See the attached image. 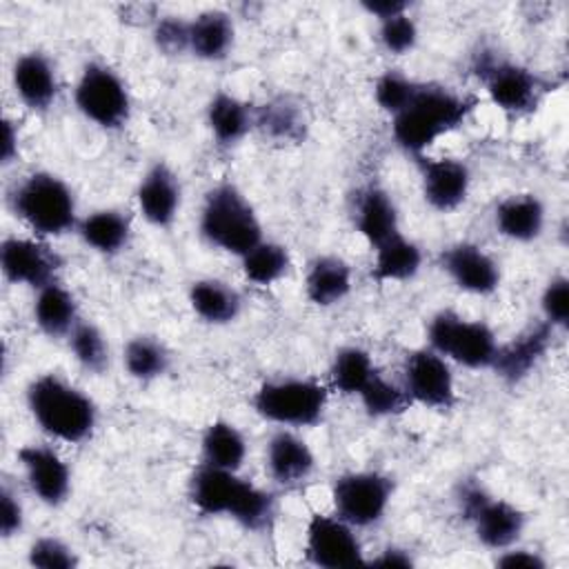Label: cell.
I'll return each instance as SVG.
<instances>
[{"label": "cell", "mask_w": 569, "mask_h": 569, "mask_svg": "<svg viewBox=\"0 0 569 569\" xmlns=\"http://www.w3.org/2000/svg\"><path fill=\"white\" fill-rule=\"evenodd\" d=\"M191 507L207 518H229L251 533L273 527L278 498L269 489L242 478L238 471L200 462L187 480Z\"/></svg>", "instance_id": "1"}, {"label": "cell", "mask_w": 569, "mask_h": 569, "mask_svg": "<svg viewBox=\"0 0 569 569\" xmlns=\"http://www.w3.org/2000/svg\"><path fill=\"white\" fill-rule=\"evenodd\" d=\"M473 107V98L460 96L442 84L420 82L411 102L391 116V138L398 149L416 160L442 136L456 131L469 118Z\"/></svg>", "instance_id": "2"}, {"label": "cell", "mask_w": 569, "mask_h": 569, "mask_svg": "<svg viewBox=\"0 0 569 569\" xmlns=\"http://www.w3.org/2000/svg\"><path fill=\"white\" fill-rule=\"evenodd\" d=\"M24 400L31 420L58 442L80 445L98 427L93 398L60 373L47 371L36 376L24 389Z\"/></svg>", "instance_id": "3"}, {"label": "cell", "mask_w": 569, "mask_h": 569, "mask_svg": "<svg viewBox=\"0 0 569 569\" xmlns=\"http://www.w3.org/2000/svg\"><path fill=\"white\" fill-rule=\"evenodd\" d=\"M13 216L36 238H60L80 222L78 200L69 182L51 171H31L9 193Z\"/></svg>", "instance_id": "4"}, {"label": "cell", "mask_w": 569, "mask_h": 569, "mask_svg": "<svg viewBox=\"0 0 569 569\" xmlns=\"http://www.w3.org/2000/svg\"><path fill=\"white\" fill-rule=\"evenodd\" d=\"M200 238L238 260L262 240V222L249 198L233 182L213 184L198 213Z\"/></svg>", "instance_id": "5"}, {"label": "cell", "mask_w": 569, "mask_h": 569, "mask_svg": "<svg viewBox=\"0 0 569 569\" xmlns=\"http://www.w3.org/2000/svg\"><path fill=\"white\" fill-rule=\"evenodd\" d=\"M329 405V389L316 378L280 376L258 385L251 396L253 411L278 427L309 429L322 422Z\"/></svg>", "instance_id": "6"}, {"label": "cell", "mask_w": 569, "mask_h": 569, "mask_svg": "<svg viewBox=\"0 0 569 569\" xmlns=\"http://www.w3.org/2000/svg\"><path fill=\"white\" fill-rule=\"evenodd\" d=\"M456 505L476 540L489 551L518 545L527 529V513L518 505L489 493L478 480H462L458 485Z\"/></svg>", "instance_id": "7"}, {"label": "cell", "mask_w": 569, "mask_h": 569, "mask_svg": "<svg viewBox=\"0 0 569 569\" xmlns=\"http://www.w3.org/2000/svg\"><path fill=\"white\" fill-rule=\"evenodd\" d=\"M498 345L496 331L485 320L453 309H440L427 322V347L465 369H491Z\"/></svg>", "instance_id": "8"}, {"label": "cell", "mask_w": 569, "mask_h": 569, "mask_svg": "<svg viewBox=\"0 0 569 569\" xmlns=\"http://www.w3.org/2000/svg\"><path fill=\"white\" fill-rule=\"evenodd\" d=\"M73 104L84 120L118 131L131 118V93L122 76L100 60H89L80 69L73 87Z\"/></svg>", "instance_id": "9"}, {"label": "cell", "mask_w": 569, "mask_h": 569, "mask_svg": "<svg viewBox=\"0 0 569 569\" xmlns=\"http://www.w3.org/2000/svg\"><path fill=\"white\" fill-rule=\"evenodd\" d=\"M333 513L356 529H369L385 520L393 498V480L376 469H353L333 478Z\"/></svg>", "instance_id": "10"}, {"label": "cell", "mask_w": 569, "mask_h": 569, "mask_svg": "<svg viewBox=\"0 0 569 569\" xmlns=\"http://www.w3.org/2000/svg\"><path fill=\"white\" fill-rule=\"evenodd\" d=\"M473 71L485 84L489 100L507 116L531 113L542 100L545 82L525 64L482 51L476 56Z\"/></svg>", "instance_id": "11"}, {"label": "cell", "mask_w": 569, "mask_h": 569, "mask_svg": "<svg viewBox=\"0 0 569 569\" xmlns=\"http://www.w3.org/2000/svg\"><path fill=\"white\" fill-rule=\"evenodd\" d=\"M305 556L320 569H353L367 565L356 527L336 513H309L305 525Z\"/></svg>", "instance_id": "12"}, {"label": "cell", "mask_w": 569, "mask_h": 569, "mask_svg": "<svg viewBox=\"0 0 569 569\" xmlns=\"http://www.w3.org/2000/svg\"><path fill=\"white\" fill-rule=\"evenodd\" d=\"M402 389L411 405L447 411L458 402L451 362L431 347L407 351L402 360Z\"/></svg>", "instance_id": "13"}, {"label": "cell", "mask_w": 569, "mask_h": 569, "mask_svg": "<svg viewBox=\"0 0 569 569\" xmlns=\"http://www.w3.org/2000/svg\"><path fill=\"white\" fill-rule=\"evenodd\" d=\"M0 269L7 282L38 291L58 280L62 258L42 238L7 236L0 242Z\"/></svg>", "instance_id": "14"}, {"label": "cell", "mask_w": 569, "mask_h": 569, "mask_svg": "<svg viewBox=\"0 0 569 569\" xmlns=\"http://www.w3.org/2000/svg\"><path fill=\"white\" fill-rule=\"evenodd\" d=\"M24 482L44 507H62L71 496V469L67 460L47 442H29L18 451Z\"/></svg>", "instance_id": "15"}, {"label": "cell", "mask_w": 569, "mask_h": 569, "mask_svg": "<svg viewBox=\"0 0 569 569\" xmlns=\"http://www.w3.org/2000/svg\"><path fill=\"white\" fill-rule=\"evenodd\" d=\"M438 264L460 291L471 296H491L502 280L498 260L485 247L469 240L445 247Z\"/></svg>", "instance_id": "16"}, {"label": "cell", "mask_w": 569, "mask_h": 569, "mask_svg": "<svg viewBox=\"0 0 569 569\" xmlns=\"http://www.w3.org/2000/svg\"><path fill=\"white\" fill-rule=\"evenodd\" d=\"M420 193L427 207L438 213H451L465 204L471 189V169L458 158L420 156Z\"/></svg>", "instance_id": "17"}, {"label": "cell", "mask_w": 569, "mask_h": 569, "mask_svg": "<svg viewBox=\"0 0 569 569\" xmlns=\"http://www.w3.org/2000/svg\"><path fill=\"white\" fill-rule=\"evenodd\" d=\"M264 471L282 489L300 487L316 471V453L298 429L278 427L264 445Z\"/></svg>", "instance_id": "18"}, {"label": "cell", "mask_w": 569, "mask_h": 569, "mask_svg": "<svg viewBox=\"0 0 569 569\" xmlns=\"http://www.w3.org/2000/svg\"><path fill=\"white\" fill-rule=\"evenodd\" d=\"M136 204L147 224L169 229L182 207V184L178 173L164 160H156L142 173L136 187Z\"/></svg>", "instance_id": "19"}, {"label": "cell", "mask_w": 569, "mask_h": 569, "mask_svg": "<svg viewBox=\"0 0 569 569\" xmlns=\"http://www.w3.org/2000/svg\"><path fill=\"white\" fill-rule=\"evenodd\" d=\"M553 333L556 331L542 320L527 327L525 331L513 336L509 342L498 345L496 358L491 362V371L505 385H520L525 378L533 373V369L547 356Z\"/></svg>", "instance_id": "20"}, {"label": "cell", "mask_w": 569, "mask_h": 569, "mask_svg": "<svg viewBox=\"0 0 569 569\" xmlns=\"http://www.w3.org/2000/svg\"><path fill=\"white\" fill-rule=\"evenodd\" d=\"M11 87L16 98L36 113H47L58 100V73L42 51H24L13 60Z\"/></svg>", "instance_id": "21"}, {"label": "cell", "mask_w": 569, "mask_h": 569, "mask_svg": "<svg viewBox=\"0 0 569 569\" xmlns=\"http://www.w3.org/2000/svg\"><path fill=\"white\" fill-rule=\"evenodd\" d=\"M353 227L371 249L400 231V211L382 184H367L353 198Z\"/></svg>", "instance_id": "22"}, {"label": "cell", "mask_w": 569, "mask_h": 569, "mask_svg": "<svg viewBox=\"0 0 569 569\" xmlns=\"http://www.w3.org/2000/svg\"><path fill=\"white\" fill-rule=\"evenodd\" d=\"M547 224V207L536 193H511L493 209L496 231L511 242H533Z\"/></svg>", "instance_id": "23"}, {"label": "cell", "mask_w": 569, "mask_h": 569, "mask_svg": "<svg viewBox=\"0 0 569 569\" xmlns=\"http://www.w3.org/2000/svg\"><path fill=\"white\" fill-rule=\"evenodd\" d=\"M207 129L218 147L231 149L256 129V107L229 91H216L204 107Z\"/></svg>", "instance_id": "24"}, {"label": "cell", "mask_w": 569, "mask_h": 569, "mask_svg": "<svg viewBox=\"0 0 569 569\" xmlns=\"http://www.w3.org/2000/svg\"><path fill=\"white\" fill-rule=\"evenodd\" d=\"M302 287H305V296L311 305H316L320 309L336 307L353 289L351 264L336 253L316 256L307 262Z\"/></svg>", "instance_id": "25"}, {"label": "cell", "mask_w": 569, "mask_h": 569, "mask_svg": "<svg viewBox=\"0 0 569 569\" xmlns=\"http://www.w3.org/2000/svg\"><path fill=\"white\" fill-rule=\"evenodd\" d=\"M236 24L224 9H204L189 18V53L202 62H222L233 51Z\"/></svg>", "instance_id": "26"}, {"label": "cell", "mask_w": 569, "mask_h": 569, "mask_svg": "<svg viewBox=\"0 0 569 569\" xmlns=\"http://www.w3.org/2000/svg\"><path fill=\"white\" fill-rule=\"evenodd\" d=\"M31 318L38 331L51 340H67L73 327L82 320L76 296L60 280L36 291Z\"/></svg>", "instance_id": "27"}, {"label": "cell", "mask_w": 569, "mask_h": 569, "mask_svg": "<svg viewBox=\"0 0 569 569\" xmlns=\"http://www.w3.org/2000/svg\"><path fill=\"white\" fill-rule=\"evenodd\" d=\"M78 238L98 256L111 258L122 253L131 240V218L122 209L102 207L80 216L76 227Z\"/></svg>", "instance_id": "28"}, {"label": "cell", "mask_w": 569, "mask_h": 569, "mask_svg": "<svg viewBox=\"0 0 569 569\" xmlns=\"http://www.w3.org/2000/svg\"><path fill=\"white\" fill-rule=\"evenodd\" d=\"M187 300L193 316L213 327H224L236 322L244 307L242 293L220 278L193 280L189 284Z\"/></svg>", "instance_id": "29"}, {"label": "cell", "mask_w": 569, "mask_h": 569, "mask_svg": "<svg viewBox=\"0 0 569 569\" xmlns=\"http://www.w3.org/2000/svg\"><path fill=\"white\" fill-rule=\"evenodd\" d=\"M422 262L425 253L420 244L398 231L373 249L371 278L376 282H407L420 273Z\"/></svg>", "instance_id": "30"}, {"label": "cell", "mask_w": 569, "mask_h": 569, "mask_svg": "<svg viewBox=\"0 0 569 569\" xmlns=\"http://www.w3.org/2000/svg\"><path fill=\"white\" fill-rule=\"evenodd\" d=\"M247 438L231 420L218 418L209 422L200 436V462L204 465L240 471L247 460Z\"/></svg>", "instance_id": "31"}, {"label": "cell", "mask_w": 569, "mask_h": 569, "mask_svg": "<svg viewBox=\"0 0 569 569\" xmlns=\"http://www.w3.org/2000/svg\"><path fill=\"white\" fill-rule=\"evenodd\" d=\"M169 347L151 333H138L122 347V365L129 378L138 382H153L171 369Z\"/></svg>", "instance_id": "32"}, {"label": "cell", "mask_w": 569, "mask_h": 569, "mask_svg": "<svg viewBox=\"0 0 569 569\" xmlns=\"http://www.w3.org/2000/svg\"><path fill=\"white\" fill-rule=\"evenodd\" d=\"M256 129L276 142H300L307 133V118L291 98H273L256 107Z\"/></svg>", "instance_id": "33"}, {"label": "cell", "mask_w": 569, "mask_h": 569, "mask_svg": "<svg viewBox=\"0 0 569 569\" xmlns=\"http://www.w3.org/2000/svg\"><path fill=\"white\" fill-rule=\"evenodd\" d=\"M378 371L371 353L358 345L340 347L329 365L331 389L340 396H358Z\"/></svg>", "instance_id": "34"}, {"label": "cell", "mask_w": 569, "mask_h": 569, "mask_svg": "<svg viewBox=\"0 0 569 569\" xmlns=\"http://www.w3.org/2000/svg\"><path fill=\"white\" fill-rule=\"evenodd\" d=\"M240 269L247 282L258 287H269L284 278L291 269V253L282 242L260 240L240 258Z\"/></svg>", "instance_id": "35"}, {"label": "cell", "mask_w": 569, "mask_h": 569, "mask_svg": "<svg viewBox=\"0 0 569 569\" xmlns=\"http://www.w3.org/2000/svg\"><path fill=\"white\" fill-rule=\"evenodd\" d=\"M67 347L76 365L91 376H102L111 365L109 340L104 331L91 320H80L73 327V331L67 336Z\"/></svg>", "instance_id": "36"}, {"label": "cell", "mask_w": 569, "mask_h": 569, "mask_svg": "<svg viewBox=\"0 0 569 569\" xmlns=\"http://www.w3.org/2000/svg\"><path fill=\"white\" fill-rule=\"evenodd\" d=\"M369 418H393L411 407V400L402 385L389 380L380 371L367 382V387L356 396Z\"/></svg>", "instance_id": "37"}, {"label": "cell", "mask_w": 569, "mask_h": 569, "mask_svg": "<svg viewBox=\"0 0 569 569\" xmlns=\"http://www.w3.org/2000/svg\"><path fill=\"white\" fill-rule=\"evenodd\" d=\"M418 87L420 82L400 69H387L373 82V100L385 113L396 116L411 102Z\"/></svg>", "instance_id": "38"}, {"label": "cell", "mask_w": 569, "mask_h": 569, "mask_svg": "<svg viewBox=\"0 0 569 569\" xmlns=\"http://www.w3.org/2000/svg\"><path fill=\"white\" fill-rule=\"evenodd\" d=\"M418 40H420V29L416 18L409 11L378 22V42L389 56L411 53Z\"/></svg>", "instance_id": "39"}, {"label": "cell", "mask_w": 569, "mask_h": 569, "mask_svg": "<svg viewBox=\"0 0 569 569\" xmlns=\"http://www.w3.org/2000/svg\"><path fill=\"white\" fill-rule=\"evenodd\" d=\"M27 565L36 569H76L80 558L76 549L58 536H38L27 549Z\"/></svg>", "instance_id": "40"}, {"label": "cell", "mask_w": 569, "mask_h": 569, "mask_svg": "<svg viewBox=\"0 0 569 569\" xmlns=\"http://www.w3.org/2000/svg\"><path fill=\"white\" fill-rule=\"evenodd\" d=\"M540 316L553 331H562L569 325V278L556 273L547 280L540 293Z\"/></svg>", "instance_id": "41"}, {"label": "cell", "mask_w": 569, "mask_h": 569, "mask_svg": "<svg viewBox=\"0 0 569 569\" xmlns=\"http://www.w3.org/2000/svg\"><path fill=\"white\" fill-rule=\"evenodd\" d=\"M153 47L162 56L189 53V20L182 16H160L151 27Z\"/></svg>", "instance_id": "42"}, {"label": "cell", "mask_w": 569, "mask_h": 569, "mask_svg": "<svg viewBox=\"0 0 569 569\" xmlns=\"http://www.w3.org/2000/svg\"><path fill=\"white\" fill-rule=\"evenodd\" d=\"M24 529V507L20 496L9 487L2 485L0 489V536L4 540L16 538Z\"/></svg>", "instance_id": "43"}, {"label": "cell", "mask_w": 569, "mask_h": 569, "mask_svg": "<svg viewBox=\"0 0 569 569\" xmlns=\"http://www.w3.org/2000/svg\"><path fill=\"white\" fill-rule=\"evenodd\" d=\"M493 565L500 569H547V558L540 551L511 545L502 551H496Z\"/></svg>", "instance_id": "44"}, {"label": "cell", "mask_w": 569, "mask_h": 569, "mask_svg": "<svg viewBox=\"0 0 569 569\" xmlns=\"http://www.w3.org/2000/svg\"><path fill=\"white\" fill-rule=\"evenodd\" d=\"M413 565H416V560L409 553V549L385 547L378 556L367 558L365 567H376V569H411Z\"/></svg>", "instance_id": "45"}, {"label": "cell", "mask_w": 569, "mask_h": 569, "mask_svg": "<svg viewBox=\"0 0 569 569\" xmlns=\"http://www.w3.org/2000/svg\"><path fill=\"white\" fill-rule=\"evenodd\" d=\"M360 9L367 16L376 18V22H380V20H387V18L409 11V2L407 0H362Z\"/></svg>", "instance_id": "46"}, {"label": "cell", "mask_w": 569, "mask_h": 569, "mask_svg": "<svg viewBox=\"0 0 569 569\" xmlns=\"http://www.w3.org/2000/svg\"><path fill=\"white\" fill-rule=\"evenodd\" d=\"M18 158V127L13 120H2V142H0V162L11 164Z\"/></svg>", "instance_id": "47"}]
</instances>
